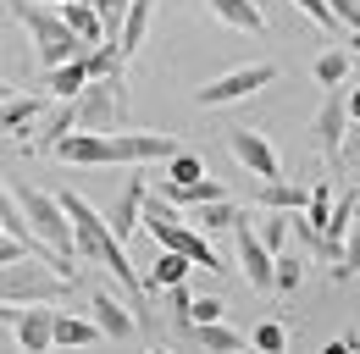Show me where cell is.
<instances>
[{"mask_svg": "<svg viewBox=\"0 0 360 354\" xmlns=\"http://www.w3.org/2000/svg\"><path fill=\"white\" fill-rule=\"evenodd\" d=\"M194 177H211V172H205V161L188 155V150H178V155L167 161V183H194Z\"/></svg>", "mask_w": 360, "mask_h": 354, "instance_id": "1f68e13d", "label": "cell"}, {"mask_svg": "<svg viewBox=\"0 0 360 354\" xmlns=\"http://www.w3.org/2000/svg\"><path fill=\"white\" fill-rule=\"evenodd\" d=\"M50 155L67 161V166H111V133H78L72 128L50 144Z\"/></svg>", "mask_w": 360, "mask_h": 354, "instance_id": "30bf717a", "label": "cell"}, {"mask_svg": "<svg viewBox=\"0 0 360 354\" xmlns=\"http://www.w3.org/2000/svg\"><path fill=\"white\" fill-rule=\"evenodd\" d=\"M327 277H333V282H355V277H360V221H349V232H344V255H338V266H327Z\"/></svg>", "mask_w": 360, "mask_h": 354, "instance_id": "f1b7e54d", "label": "cell"}, {"mask_svg": "<svg viewBox=\"0 0 360 354\" xmlns=\"http://www.w3.org/2000/svg\"><path fill=\"white\" fill-rule=\"evenodd\" d=\"M50 315H56V305H17L11 332H17L22 354H50Z\"/></svg>", "mask_w": 360, "mask_h": 354, "instance_id": "4fadbf2b", "label": "cell"}, {"mask_svg": "<svg viewBox=\"0 0 360 354\" xmlns=\"http://www.w3.org/2000/svg\"><path fill=\"white\" fill-rule=\"evenodd\" d=\"M250 349L255 354H288V327L283 321H261L255 338H250Z\"/></svg>", "mask_w": 360, "mask_h": 354, "instance_id": "4dcf8cb0", "label": "cell"}, {"mask_svg": "<svg viewBox=\"0 0 360 354\" xmlns=\"http://www.w3.org/2000/svg\"><path fill=\"white\" fill-rule=\"evenodd\" d=\"M150 11H155V0H128V11H122V34H117V50L122 55H134L144 34H150Z\"/></svg>", "mask_w": 360, "mask_h": 354, "instance_id": "603a6c76", "label": "cell"}, {"mask_svg": "<svg viewBox=\"0 0 360 354\" xmlns=\"http://www.w3.org/2000/svg\"><path fill=\"white\" fill-rule=\"evenodd\" d=\"M277 84V61H250V67H233L222 78H211L205 88H194V100L205 105V111H217V105H233V100H250V94H261V88Z\"/></svg>", "mask_w": 360, "mask_h": 354, "instance_id": "5b68a950", "label": "cell"}, {"mask_svg": "<svg viewBox=\"0 0 360 354\" xmlns=\"http://www.w3.org/2000/svg\"><path fill=\"white\" fill-rule=\"evenodd\" d=\"M255 238L266 244L271 255H277V249H288V211H266L261 227H255Z\"/></svg>", "mask_w": 360, "mask_h": 354, "instance_id": "f546056e", "label": "cell"}, {"mask_svg": "<svg viewBox=\"0 0 360 354\" xmlns=\"http://www.w3.org/2000/svg\"><path fill=\"white\" fill-rule=\"evenodd\" d=\"M222 315H227L222 299H188V321H194V327H200V321H222Z\"/></svg>", "mask_w": 360, "mask_h": 354, "instance_id": "e575fe53", "label": "cell"}, {"mask_svg": "<svg viewBox=\"0 0 360 354\" xmlns=\"http://www.w3.org/2000/svg\"><path fill=\"white\" fill-rule=\"evenodd\" d=\"M188 271H194V266L183 261L178 249H161V255H155V266H150L139 282H144V294H161V288H178V282H188Z\"/></svg>", "mask_w": 360, "mask_h": 354, "instance_id": "ac0fdd59", "label": "cell"}, {"mask_svg": "<svg viewBox=\"0 0 360 354\" xmlns=\"http://www.w3.org/2000/svg\"><path fill=\"white\" fill-rule=\"evenodd\" d=\"M227 150H233V161H238L244 172L261 177V183L283 177V161H277V150H271L266 133H255V128H227Z\"/></svg>", "mask_w": 360, "mask_h": 354, "instance_id": "ba28073f", "label": "cell"}, {"mask_svg": "<svg viewBox=\"0 0 360 354\" xmlns=\"http://www.w3.org/2000/svg\"><path fill=\"white\" fill-rule=\"evenodd\" d=\"M56 17H61V22H67V28H72L84 44H100V39H105V34H100V17H94L89 0H61V6H56Z\"/></svg>", "mask_w": 360, "mask_h": 354, "instance_id": "cb8c5ba5", "label": "cell"}, {"mask_svg": "<svg viewBox=\"0 0 360 354\" xmlns=\"http://www.w3.org/2000/svg\"><path fill=\"white\" fill-rule=\"evenodd\" d=\"M6 194L17 199V211H22V221H28V232L39 238V244H50L61 261H78L72 255V227H67V216H61V205H56V194H45V188H34L28 177H11L6 183Z\"/></svg>", "mask_w": 360, "mask_h": 354, "instance_id": "3957f363", "label": "cell"}, {"mask_svg": "<svg viewBox=\"0 0 360 354\" xmlns=\"http://www.w3.org/2000/svg\"><path fill=\"white\" fill-rule=\"evenodd\" d=\"M288 238H294V249H300V255H316V244H321V232H316L300 211H288Z\"/></svg>", "mask_w": 360, "mask_h": 354, "instance_id": "d6a6232c", "label": "cell"}, {"mask_svg": "<svg viewBox=\"0 0 360 354\" xmlns=\"http://www.w3.org/2000/svg\"><path fill=\"white\" fill-rule=\"evenodd\" d=\"M300 282H305V255H300V249H294V255L277 249V255H271V294H294Z\"/></svg>", "mask_w": 360, "mask_h": 354, "instance_id": "484cf974", "label": "cell"}, {"mask_svg": "<svg viewBox=\"0 0 360 354\" xmlns=\"http://www.w3.org/2000/svg\"><path fill=\"white\" fill-rule=\"evenodd\" d=\"M188 227L194 232H227L233 221H238V199L233 194H222V199H205V205H188Z\"/></svg>", "mask_w": 360, "mask_h": 354, "instance_id": "e0dca14e", "label": "cell"}, {"mask_svg": "<svg viewBox=\"0 0 360 354\" xmlns=\"http://www.w3.org/2000/svg\"><path fill=\"white\" fill-rule=\"evenodd\" d=\"M338 166L349 177H360V128H344V138H338Z\"/></svg>", "mask_w": 360, "mask_h": 354, "instance_id": "836d02e7", "label": "cell"}, {"mask_svg": "<svg viewBox=\"0 0 360 354\" xmlns=\"http://www.w3.org/2000/svg\"><path fill=\"white\" fill-rule=\"evenodd\" d=\"M139 205H144V177H139V166H128V177H122V194H117V199L100 211L117 244H128V232L139 227Z\"/></svg>", "mask_w": 360, "mask_h": 354, "instance_id": "7c38bea8", "label": "cell"}, {"mask_svg": "<svg viewBox=\"0 0 360 354\" xmlns=\"http://www.w3.org/2000/svg\"><path fill=\"white\" fill-rule=\"evenodd\" d=\"M233 238H238V266H244L250 288H255V294H271V249L255 238V227H250L244 211H238V221H233Z\"/></svg>", "mask_w": 360, "mask_h": 354, "instance_id": "9c48e42d", "label": "cell"}, {"mask_svg": "<svg viewBox=\"0 0 360 354\" xmlns=\"http://www.w3.org/2000/svg\"><path fill=\"white\" fill-rule=\"evenodd\" d=\"M183 144L172 133H111V166H150V161H172Z\"/></svg>", "mask_w": 360, "mask_h": 354, "instance_id": "8992f818", "label": "cell"}, {"mask_svg": "<svg viewBox=\"0 0 360 354\" xmlns=\"http://www.w3.org/2000/svg\"><path fill=\"white\" fill-rule=\"evenodd\" d=\"M72 128L78 133H122L128 128V72L89 78L72 94Z\"/></svg>", "mask_w": 360, "mask_h": 354, "instance_id": "7a4b0ae2", "label": "cell"}, {"mask_svg": "<svg viewBox=\"0 0 360 354\" xmlns=\"http://www.w3.org/2000/svg\"><path fill=\"white\" fill-rule=\"evenodd\" d=\"M344 128H349V117H344V84H338V88L321 94V105H316V117H311L316 150H321V161H327L333 177H338V138H344Z\"/></svg>", "mask_w": 360, "mask_h": 354, "instance_id": "52a82bcc", "label": "cell"}, {"mask_svg": "<svg viewBox=\"0 0 360 354\" xmlns=\"http://www.w3.org/2000/svg\"><path fill=\"white\" fill-rule=\"evenodd\" d=\"M39 84H45L50 100H72L78 88L89 84V72H84V55H78V61H61V67H50V72H39Z\"/></svg>", "mask_w": 360, "mask_h": 354, "instance_id": "7402d4cb", "label": "cell"}, {"mask_svg": "<svg viewBox=\"0 0 360 354\" xmlns=\"http://www.w3.org/2000/svg\"><path fill=\"white\" fill-rule=\"evenodd\" d=\"M89 343H100V327L89 315H78V310L50 315V349H89Z\"/></svg>", "mask_w": 360, "mask_h": 354, "instance_id": "9a60e30c", "label": "cell"}, {"mask_svg": "<svg viewBox=\"0 0 360 354\" xmlns=\"http://www.w3.org/2000/svg\"><path fill=\"white\" fill-rule=\"evenodd\" d=\"M233 354H255V349H233Z\"/></svg>", "mask_w": 360, "mask_h": 354, "instance_id": "74e56055", "label": "cell"}, {"mask_svg": "<svg viewBox=\"0 0 360 354\" xmlns=\"http://www.w3.org/2000/svg\"><path fill=\"white\" fill-rule=\"evenodd\" d=\"M155 194H161L167 205H178V211H183V205H205V199H222L227 188L217 183V177H194V183H161Z\"/></svg>", "mask_w": 360, "mask_h": 354, "instance_id": "ffe728a7", "label": "cell"}, {"mask_svg": "<svg viewBox=\"0 0 360 354\" xmlns=\"http://www.w3.org/2000/svg\"><path fill=\"white\" fill-rule=\"evenodd\" d=\"M349 183H355V188H360V177H349Z\"/></svg>", "mask_w": 360, "mask_h": 354, "instance_id": "f35d334b", "label": "cell"}, {"mask_svg": "<svg viewBox=\"0 0 360 354\" xmlns=\"http://www.w3.org/2000/svg\"><path fill=\"white\" fill-rule=\"evenodd\" d=\"M150 354H161V349H150Z\"/></svg>", "mask_w": 360, "mask_h": 354, "instance_id": "ab89813d", "label": "cell"}, {"mask_svg": "<svg viewBox=\"0 0 360 354\" xmlns=\"http://www.w3.org/2000/svg\"><path fill=\"white\" fill-rule=\"evenodd\" d=\"M255 6H261V0H255Z\"/></svg>", "mask_w": 360, "mask_h": 354, "instance_id": "b9f144b4", "label": "cell"}, {"mask_svg": "<svg viewBox=\"0 0 360 354\" xmlns=\"http://www.w3.org/2000/svg\"><path fill=\"white\" fill-rule=\"evenodd\" d=\"M205 6L222 17L227 28H238V34H266V11L255 0H205Z\"/></svg>", "mask_w": 360, "mask_h": 354, "instance_id": "d6986e66", "label": "cell"}, {"mask_svg": "<svg viewBox=\"0 0 360 354\" xmlns=\"http://www.w3.org/2000/svg\"><path fill=\"white\" fill-rule=\"evenodd\" d=\"M321 354H355V338H333V343H327Z\"/></svg>", "mask_w": 360, "mask_h": 354, "instance_id": "8d00e7d4", "label": "cell"}, {"mask_svg": "<svg viewBox=\"0 0 360 354\" xmlns=\"http://www.w3.org/2000/svg\"><path fill=\"white\" fill-rule=\"evenodd\" d=\"M0 238H6V232H0Z\"/></svg>", "mask_w": 360, "mask_h": 354, "instance_id": "60d3db41", "label": "cell"}, {"mask_svg": "<svg viewBox=\"0 0 360 354\" xmlns=\"http://www.w3.org/2000/svg\"><path fill=\"white\" fill-rule=\"evenodd\" d=\"M45 111H50V100H45V94H22V88H17L11 100H0V133H6V138H22V144H28V138H34V128L45 122Z\"/></svg>", "mask_w": 360, "mask_h": 354, "instance_id": "8fae6325", "label": "cell"}, {"mask_svg": "<svg viewBox=\"0 0 360 354\" xmlns=\"http://www.w3.org/2000/svg\"><path fill=\"white\" fill-rule=\"evenodd\" d=\"M6 17L28 28V39H34V67H39V72L61 67V61H78V55L89 50V44L78 39L50 6H39V0H6Z\"/></svg>", "mask_w": 360, "mask_h": 354, "instance_id": "6da1fadb", "label": "cell"}, {"mask_svg": "<svg viewBox=\"0 0 360 354\" xmlns=\"http://www.w3.org/2000/svg\"><path fill=\"white\" fill-rule=\"evenodd\" d=\"M89 321L100 327V338H128V332H139L134 315H128V305H122L117 294H105V288L89 294Z\"/></svg>", "mask_w": 360, "mask_h": 354, "instance_id": "2e32d148", "label": "cell"}, {"mask_svg": "<svg viewBox=\"0 0 360 354\" xmlns=\"http://www.w3.org/2000/svg\"><path fill=\"white\" fill-rule=\"evenodd\" d=\"M188 338L200 343L205 354H233V349H250V338L244 332H233L222 321H200V327H188Z\"/></svg>", "mask_w": 360, "mask_h": 354, "instance_id": "44dd1931", "label": "cell"}, {"mask_svg": "<svg viewBox=\"0 0 360 354\" xmlns=\"http://www.w3.org/2000/svg\"><path fill=\"white\" fill-rule=\"evenodd\" d=\"M72 288H78V282L56 277L45 261H28V255L0 266V305H67Z\"/></svg>", "mask_w": 360, "mask_h": 354, "instance_id": "277c9868", "label": "cell"}, {"mask_svg": "<svg viewBox=\"0 0 360 354\" xmlns=\"http://www.w3.org/2000/svg\"><path fill=\"white\" fill-rule=\"evenodd\" d=\"M122 67H128V55H122L111 39H100V44L84 50V72H89V78H111V72H122Z\"/></svg>", "mask_w": 360, "mask_h": 354, "instance_id": "4316f807", "label": "cell"}, {"mask_svg": "<svg viewBox=\"0 0 360 354\" xmlns=\"http://www.w3.org/2000/svg\"><path fill=\"white\" fill-rule=\"evenodd\" d=\"M255 205H261V211H305V188H300V183L271 177V183L255 188Z\"/></svg>", "mask_w": 360, "mask_h": 354, "instance_id": "d4e9b609", "label": "cell"}, {"mask_svg": "<svg viewBox=\"0 0 360 354\" xmlns=\"http://www.w3.org/2000/svg\"><path fill=\"white\" fill-rule=\"evenodd\" d=\"M344 117H349V128H360V84L344 88Z\"/></svg>", "mask_w": 360, "mask_h": 354, "instance_id": "d590c367", "label": "cell"}, {"mask_svg": "<svg viewBox=\"0 0 360 354\" xmlns=\"http://www.w3.org/2000/svg\"><path fill=\"white\" fill-rule=\"evenodd\" d=\"M155 249H178L188 266H205V271H227V261L217 255V249H211V244H205V232H194L188 221H183V227H172V232H167V238H161Z\"/></svg>", "mask_w": 360, "mask_h": 354, "instance_id": "5bb4252c", "label": "cell"}, {"mask_svg": "<svg viewBox=\"0 0 360 354\" xmlns=\"http://www.w3.org/2000/svg\"><path fill=\"white\" fill-rule=\"evenodd\" d=\"M311 72H316V84H321V88H338L344 78H349V50H338V44H333V50H321Z\"/></svg>", "mask_w": 360, "mask_h": 354, "instance_id": "83f0119b", "label": "cell"}]
</instances>
